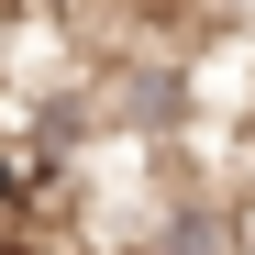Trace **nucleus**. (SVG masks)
<instances>
[{
	"label": "nucleus",
	"mask_w": 255,
	"mask_h": 255,
	"mask_svg": "<svg viewBox=\"0 0 255 255\" xmlns=\"http://www.w3.org/2000/svg\"><path fill=\"white\" fill-rule=\"evenodd\" d=\"M189 111V67H166V56H133L111 78V122L122 133H166V122Z\"/></svg>",
	"instance_id": "nucleus-1"
},
{
	"label": "nucleus",
	"mask_w": 255,
	"mask_h": 255,
	"mask_svg": "<svg viewBox=\"0 0 255 255\" xmlns=\"http://www.w3.org/2000/svg\"><path fill=\"white\" fill-rule=\"evenodd\" d=\"M0 255H11V233H0Z\"/></svg>",
	"instance_id": "nucleus-2"
}]
</instances>
